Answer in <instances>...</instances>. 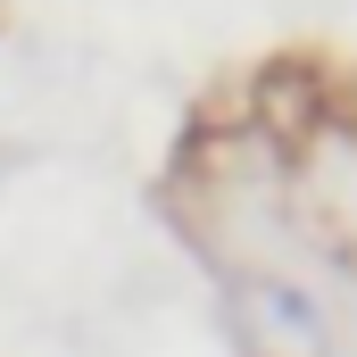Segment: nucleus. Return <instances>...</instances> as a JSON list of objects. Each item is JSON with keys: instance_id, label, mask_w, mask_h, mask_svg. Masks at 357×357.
I'll return each mask as SVG.
<instances>
[{"instance_id": "1", "label": "nucleus", "mask_w": 357, "mask_h": 357, "mask_svg": "<svg viewBox=\"0 0 357 357\" xmlns=\"http://www.w3.org/2000/svg\"><path fill=\"white\" fill-rule=\"evenodd\" d=\"M233 324H241L250 357H333L324 307L282 274H241L233 282Z\"/></svg>"}]
</instances>
